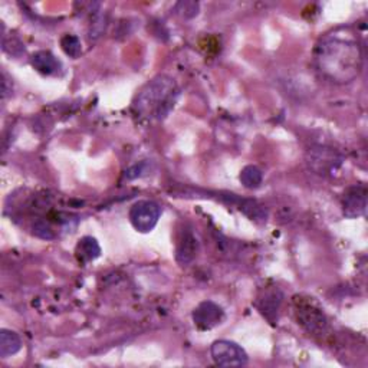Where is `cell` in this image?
I'll list each match as a JSON object with an SVG mask.
<instances>
[{"mask_svg":"<svg viewBox=\"0 0 368 368\" xmlns=\"http://www.w3.org/2000/svg\"><path fill=\"white\" fill-rule=\"evenodd\" d=\"M315 65L330 81L350 84L362 68L361 48L351 35H328L315 48Z\"/></svg>","mask_w":368,"mask_h":368,"instance_id":"obj_1","label":"cell"},{"mask_svg":"<svg viewBox=\"0 0 368 368\" xmlns=\"http://www.w3.org/2000/svg\"><path fill=\"white\" fill-rule=\"evenodd\" d=\"M180 96L177 82L169 75H157L147 82L133 102L135 116L147 121H163Z\"/></svg>","mask_w":368,"mask_h":368,"instance_id":"obj_2","label":"cell"},{"mask_svg":"<svg viewBox=\"0 0 368 368\" xmlns=\"http://www.w3.org/2000/svg\"><path fill=\"white\" fill-rule=\"evenodd\" d=\"M162 216V207L152 200H140L134 203L130 208V222L133 228L140 233L151 232L159 223Z\"/></svg>","mask_w":368,"mask_h":368,"instance_id":"obj_3","label":"cell"},{"mask_svg":"<svg viewBox=\"0 0 368 368\" xmlns=\"http://www.w3.org/2000/svg\"><path fill=\"white\" fill-rule=\"evenodd\" d=\"M295 309H296V317H298L299 324L309 334L321 335L325 333V330L328 327V321L325 318L324 312L317 305L312 303V301L296 299Z\"/></svg>","mask_w":368,"mask_h":368,"instance_id":"obj_4","label":"cell"},{"mask_svg":"<svg viewBox=\"0 0 368 368\" xmlns=\"http://www.w3.org/2000/svg\"><path fill=\"white\" fill-rule=\"evenodd\" d=\"M308 166L321 176H331L340 170L342 165V157L333 148L315 147L308 151Z\"/></svg>","mask_w":368,"mask_h":368,"instance_id":"obj_5","label":"cell"},{"mask_svg":"<svg viewBox=\"0 0 368 368\" xmlns=\"http://www.w3.org/2000/svg\"><path fill=\"white\" fill-rule=\"evenodd\" d=\"M213 361L221 367H243L247 364L246 351L233 341L219 340L210 348Z\"/></svg>","mask_w":368,"mask_h":368,"instance_id":"obj_6","label":"cell"},{"mask_svg":"<svg viewBox=\"0 0 368 368\" xmlns=\"http://www.w3.org/2000/svg\"><path fill=\"white\" fill-rule=\"evenodd\" d=\"M223 318V309L212 301H204L199 303L197 308L193 311V321L200 330H212L219 325Z\"/></svg>","mask_w":368,"mask_h":368,"instance_id":"obj_7","label":"cell"},{"mask_svg":"<svg viewBox=\"0 0 368 368\" xmlns=\"http://www.w3.org/2000/svg\"><path fill=\"white\" fill-rule=\"evenodd\" d=\"M367 208V190L364 187H351L344 193L342 212L347 218L362 216Z\"/></svg>","mask_w":368,"mask_h":368,"instance_id":"obj_8","label":"cell"},{"mask_svg":"<svg viewBox=\"0 0 368 368\" xmlns=\"http://www.w3.org/2000/svg\"><path fill=\"white\" fill-rule=\"evenodd\" d=\"M199 252V240L191 229H183L176 247V260L186 267L196 259Z\"/></svg>","mask_w":368,"mask_h":368,"instance_id":"obj_9","label":"cell"},{"mask_svg":"<svg viewBox=\"0 0 368 368\" xmlns=\"http://www.w3.org/2000/svg\"><path fill=\"white\" fill-rule=\"evenodd\" d=\"M282 299H284V294L278 288L268 289L259 298L257 308L268 321L275 323V320L278 318V312L281 309Z\"/></svg>","mask_w":368,"mask_h":368,"instance_id":"obj_10","label":"cell"},{"mask_svg":"<svg viewBox=\"0 0 368 368\" xmlns=\"http://www.w3.org/2000/svg\"><path fill=\"white\" fill-rule=\"evenodd\" d=\"M30 64L42 75H57L62 68L61 61L49 50L35 52L30 58Z\"/></svg>","mask_w":368,"mask_h":368,"instance_id":"obj_11","label":"cell"},{"mask_svg":"<svg viewBox=\"0 0 368 368\" xmlns=\"http://www.w3.org/2000/svg\"><path fill=\"white\" fill-rule=\"evenodd\" d=\"M75 253H77V259L81 262V264H88V262L95 260L101 255V247L96 239L91 236H85L79 239Z\"/></svg>","mask_w":368,"mask_h":368,"instance_id":"obj_12","label":"cell"},{"mask_svg":"<svg viewBox=\"0 0 368 368\" xmlns=\"http://www.w3.org/2000/svg\"><path fill=\"white\" fill-rule=\"evenodd\" d=\"M21 348H22V340L15 331L11 330L0 331V357L9 358L18 354Z\"/></svg>","mask_w":368,"mask_h":368,"instance_id":"obj_13","label":"cell"},{"mask_svg":"<svg viewBox=\"0 0 368 368\" xmlns=\"http://www.w3.org/2000/svg\"><path fill=\"white\" fill-rule=\"evenodd\" d=\"M236 206H239L240 212H243L250 221H255V222H267L268 219V212L267 208L259 204L257 201L255 200H250V199H236Z\"/></svg>","mask_w":368,"mask_h":368,"instance_id":"obj_14","label":"cell"},{"mask_svg":"<svg viewBox=\"0 0 368 368\" xmlns=\"http://www.w3.org/2000/svg\"><path fill=\"white\" fill-rule=\"evenodd\" d=\"M240 183L246 189H257L264 182V173L256 166H246L240 172Z\"/></svg>","mask_w":368,"mask_h":368,"instance_id":"obj_15","label":"cell"},{"mask_svg":"<svg viewBox=\"0 0 368 368\" xmlns=\"http://www.w3.org/2000/svg\"><path fill=\"white\" fill-rule=\"evenodd\" d=\"M61 46H62L65 54L69 55V57L74 58V60L79 58V55L82 54L81 40H79V38L75 36V35H65V36L61 39Z\"/></svg>","mask_w":368,"mask_h":368,"instance_id":"obj_16","label":"cell"},{"mask_svg":"<svg viewBox=\"0 0 368 368\" xmlns=\"http://www.w3.org/2000/svg\"><path fill=\"white\" fill-rule=\"evenodd\" d=\"M32 233L36 236V238H40V239H45V240H52L55 239V232L54 229H52L45 221H36L33 225H32Z\"/></svg>","mask_w":368,"mask_h":368,"instance_id":"obj_17","label":"cell"},{"mask_svg":"<svg viewBox=\"0 0 368 368\" xmlns=\"http://www.w3.org/2000/svg\"><path fill=\"white\" fill-rule=\"evenodd\" d=\"M177 11L184 16V18H193L199 13V5L194 2H182L177 5Z\"/></svg>","mask_w":368,"mask_h":368,"instance_id":"obj_18","label":"cell"}]
</instances>
